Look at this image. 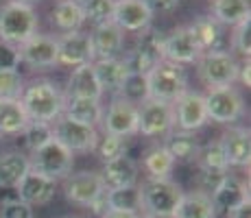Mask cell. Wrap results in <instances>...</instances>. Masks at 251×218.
Listing matches in <instances>:
<instances>
[{
  "mask_svg": "<svg viewBox=\"0 0 251 218\" xmlns=\"http://www.w3.org/2000/svg\"><path fill=\"white\" fill-rule=\"evenodd\" d=\"M199 57H201V48L188 26H177L168 35H164V61L186 66V64H197Z\"/></svg>",
  "mask_w": 251,
  "mask_h": 218,
  "instance_id": "cell-13",
  "label": "cell"
},
{
  "mask_svg": "<svg viewBox=\"0 0 251 218\" xmlns=\"http://www.w3.org/2000/svg\"><path fill=\"white\" fill-rule=\"evenodd\" d=\"M133 50H138L140 55L151 59L153 64H160V61H164V33H160L157 28H144V31H140Z\"/></svg>",
  "mask_w": 251,
  "mask_h": 218,
  "instance_id": "cell-33",
  "label": "cell"
},
{
  "mask_svg": "<svg viewBox=\"0 0 251 218\" xmlns=\"http://www.w3.org/2000/svg\"><path fill=\"white\" fill-rule=\"evenodd\" d=\"M0 218H33V207L22 203L20 198H7L0 210Z\"/></svg>",
  "mask_w": 251,
  "mask_h": 218,
  "instance_id": "cell-41",
  "label": "cell"
},
{
  "mask_svg": "<svg viewBox=\"0 0 251 218\" xmlns=\"http://www.w3.org/2000/svg\"><path fill=\"white\" fill-rule=\"evenodd\" d=\"M66 96H72V98H92V100L103 98V90H100L99 79L94 74V66L83 64L79 68H72Z\"/></svg>",
  "mask_w": 251,
  "mask_h": 218,
  "instance_id": "cell-22",
  "label": "cell"
},
{
  "mask_svg": "<svg viewBox=\"0 0 251 218\" xmlns=\"http://www.w3.org/2000/svg\"><path fill=\"white\" fill-rule=\"evenodd\" d=\"M168 151L175 162H192L197 159V153H199V142L192 133H186V131H171L166 133V142L162 144Z\"/></svg>",
  "mask_w": 251,
  "mask_h": 218,
  "instance_id": "cell-28",
  "label": "cell"
},
{
  "mask_svg": "<svg viewBox=\"0 0 251 218\" xmlns=\"http://www.w3.org/2000/svg\"><path fill=\"white\" fill-rule=\"evenodd\" d=\"M118 98H125L133 105H142L149 98L147 90V76L144 74H127L125 83L118 90Z\"/></svg>",
  "mask_w": 251,
  "mask_h": 218,
  "instance_id": "cell-36",
  "label": "cell"
},
{
  "mask_svg": "<svg viewBox=\"0 0 251 218\" xmlns=\"http://www.w3.org/2000/svg\"><path fill=\"white\" fill-rule=\"evenodd\" d=\"M92 61H94V50H92L90 33H64L57 40V66L79 68L83 64H92Z\"/></svg>",
  "mask_w": 251,
  "mask_h": 218,
  "instance_id": "cell-12",
  "label": "cell"
},
{
  "mask_svg": "<svg viewBox=\"0 0 251 218\" xmlns=\"http://www.w3.org/2000/svg\"><path fill=\"white\" fill-rule=\"evenodd\" d=\"M227 166L245 168L251 159V133L247 127H229L219 140Z\"/></svg>",
  "mask_w": 251,
  "mask_h": 218,
  "instance_id": "cell-17",
  "label": "cell"
},
{
  "mask_svg": "<svg viewBox=\"0 0 251 218\" xmlns=\"http://www.w3.org/2000/svg\"><path fill=\"white\" fill-rule=\"evenodd\" d=\"M20 66V55L18 48L11 44L0 42V72H9V70H18Z\"/></svg>",
  "mask_w": 251,
  "mask_h": 218,
  "instance_id": "cell-43",
  "label": "cell"
},
{
  "mask_svg": "<svg viewBox=\"0 0 251 218\" xmlns=\"http://www.w3.org/2000/svg\"><path fill=\"white\" fill-rule=\"evenodd\" d=\"M85 18L81 4H76L75 0H61L52 11V24L59 28L61 33H75L81 31Z\"/></svg>",
  "mask_w": 251,
  "mask_h": 218,
  "instance_id": "cell-31",
  "label": "cell"
},
{
  "mask_svg": "<svg viewBox=\"0 0 251 218\" xmlns=\"http://www.w3.org/2000/svg\"><path fill=\"white\" fill-rule=\"evenodd\" d=\"M197 164H199L201 170L221 172V174H225L229 168L219 142H210V144H205V146H201L199 153H197Z\"/></svg>",
  "mask_w": 251,
  "mask_h": 218,
  "instance_id": "cell-35",
  "label": "cell"
},
{
  "mask_svg": "<svg viewBox=\"0 0 251 218\" xmlns=\"http://www.w3.org/2000/svg\"><path fill=\"white\" fill-rule=\"evenodd\" d=\"M83 9V18L90 22L96 24H103L109 22L114 16V0H88V2L81 4Z\"/></svg>",
  "mask_w": 251,
  "mask_h": 218,
  "instance_id": "cell-37",
  "label": "cell"
},
{
  "mask_svg": "<svg viewBox=\"0 0 251 218\" xmlns=\"http://www.w3.org/2000/svg\"><path fill=\"white\" fill-rule=\"evenodd\" d=\"M201 81L210 87H227L238 81V61L229 50H207L197 59Z\"/></svg>",
  "mask_w": 251,
  "mask_h": 218,
  "instance_id": "cell-6",
  "label": "cell"
},
{
  "mask_svg": "<svg viewBox=\"0 0 251 218\" xmlns=\"http://www.w3.org/2000/svg\"><path fill=\"white\" fill-rule=\"evenodd\" d=\"M24 135V142H26V146L33 151H37L40 146H44L48 140H52V124H46V122H28L26 129L22 131Z\"/></svg>",
  "mask_w": 251,
  "mask_h": 218,
  "instance_id": "cell-39",
  "label": "cell"
},
{
  "mask_svg": "<svg viewBox=\"0 0 251 218\" xmlns=\"http://www.w3.org/2000/svg\"><path fill=\"white\" fill-rule=\"evenodd\" d=\"M207 120L219 124H234L243 118L245 114V100L243 94L234 85L227 87H212L203 96Z\"/></svg>",
  "mask_w": 251,
  "mask_h": 218,
  "instance_id": "cell-7",
  "label": "cell"
},
{
  "mask_svg": "<svg viewBox=\"0 0 251 218\" xmlns=\"http://www.w3.org/2000/svg\"><path fill=\"white\" fill-rule=\"evenodd\" d=\"M188 28H190V33L195 35L201 52L223 50V48H221V44H223V28H221V24L212 16H199Z\"/></svg>",
  "mask_w": 251,
  "mask_h": 218,
  "instance_id": "cell-25",
  "label": "cell"
},
{
  "mask_svg": "<svg viewBox=\"0 0 251 218\" xmlns=\"http://www.w3.org/2000/svg\"><path fill=\"white\" fill-rule=\"evenodd\" d=\"M92 66H94V74H96V79H99V85H100V90H103V94L105 92L118 94L120 85L127 79V70H125L123 59H118V57H112V59H96V61H92Z\"/></svg>",
  "mask_w": 251,
  "mask_h": 218,
  "instance_id": "cell-24",
  "label": "cell"
},
{
  "mask_svg": "<svg viewBox=\"0 0 251 218\" xmlns=\"http://www.w3.org/2000/svg\"><path fill=\"white\" fill-rule=\"evenodd\" d=\"M149 9H151V13L155 16V13H171L177 9V4H179V0H147Z\"/></svg>",
  "mask_w": 251,
  "mask_h": 218,
  "instance_id": "cell-44",
  "label": "cell"
},
{
  "mask_svg": "<svg viewBox=\"0 0 251 218\" xmlns=\"http://www.w3.org/2000/svg\"><path fill=\"white\" fill-rule=\"evenodd\" d=\"M90 40H92V50H94V61L112 59V57H118V52L123 50L125 33L109 20L103 24H96L94 31L90 33Z\"/></svg>",
  "mask_w": 251,
  "mask_h": 218,
  "instance_id": "cell-21",
  "label": "cell"
},
{
  "mask_svg": "<svg viewBox=\"0 0 251 218\" xmlns=\"http://www.w3.org/2000/svg\"><path fill=\"white\" fill-rule=\"evenodd\" d=\"M151 20H153V13L149 9L147 0H118V2H114L112 22L123 33L144 31V28L151 26Z\"/></svg>",
  "mask_w": 251,
  "mask_h": 218,
  "instance_id": "cell-15",
  "label": "cell"
},
{
  "mask_svg": "<svg viewBox=\"0 0 251 218\" xmlns=\"http://www.w3.org/2000/svg\"><path fill=\"white\" fill-rule=\"evenodd\" d=\"M107 205L116 212H131L140 214V186L118 188V190H107Z\"/></svg>",
  "mask_w": 251,
  "mask_h": 218,
  "instance_id": "cell-34",
  "label": "cell"
},
{
  "mask_svg": "<svg viewBox=\"0 0 251 218\" xmlns=\"http://www.w3.org/2000/svg\"><path fill=\"white\" fill-rule=\"evenodd\" d=\"M227 218H251V203H243V205H238L236 210H231L229 214H225Z\"/></svg>",
  "mask_w": 251,
  "mask_h": 218,
  "instance_id": "cell-46",
  "label": "cell"
},
{
  "mask_svg": "<svg viewBox=\"0 0 251 218\" xmlns=\"http://www.w3.org/2000/svg\"><path fill=\"white\" fill-rule=\"evenodd\" d=\"M186 192L173 179H147L140 186V210L153 218H175Z\"/></svg>",
  "mask_w": 251,
  "mask_h": 218,
  "instance_id": "cell-2",
  "label": "cell"
},
{
  "mask_svg": "<svg viewBox=\"0 0 251 218\" xmlns=\"http://www.w3.org/2000/svg\"><path fill=\"white\" fill-rule=\"evenodd\" d=\"M37 33V13L33 7L20 2H4L0 7V42L20 46Z\"/></svg>",
  "mask_w": 251,
  "mask_h": 218,
  "instance_id": "cell-3",
  "label": "cell"
},
{
  "mask_svg": "<svg viewBox=\"0 0 251 218\" xmlns=\"http://www.w3.org/2000/svg\"><path fill=\"white\" fill-rule=\"evenodd\" d=\"M31 170L28 157L22 153H4L0 155V188H18L22 177Z\"/></svg>",
  "mask_w": 251,
  "mask_h": 218,
  "instance_id": "cell-30",
  "label": "cell"
},
{
  "mask_svg": "<svg viewBox=\"0 0 251 218\" xmlns=\"http://www.w3.org/2000/svg\"><path fill=\"white\" fill-rule=\"evenodd\" d=\"M0 144H2V135H0Z\"/></svg>",
  "mask_w": 251,
  "mask_h": 218,
  "instance_id": "cell-52",
  "label": "cell"
},
{
  "mask_svg": "<svg viewBox=\"0 0 251 218\" xmlns=\"http://www.w3.org/2000/svg\"><path fill=\"white\" fill-rule=\"evenodd\" d=\"M94 151H99L100 159L107 162V159H114L118 155H125L127 153V138H118V135H109L105 133L103 140H99Z\"/></svg>",
  "mask_w": 251,
  "mask_h": 218,
  "instance_id": "cell-40",
  "label": "cell"
},
{
  "mask_svg": "<svg viewBox=\"0 0 251 218\" xmlns=\"http://www.w3.org/2000/svg\"><path fill=\"white\" fill-rule=\"evenodd\" d=\"M31 122L20 100H0V135H18Z\"/></svg>",
  "mask_w": 251,
  "mask_h": 218,
  "instance_id": "cell-29",
  "label": "cell"
},
{
  "mask_svg": "<svg viewBox=\"0 0 251 218\" xmlns=\"http://www.w3.org/2000/svg\"><path fill=\"white\" fill-rule=\"evenodd\" d=\"M144 170L149 172V179H168V174L175 168V159L168 155L164 146H153L144 153Z\"/></svg>",
  "mask_w": 251,
  "mask_h": 218,
  "instance_id": "cell-32",
  "label": "cell"
},
{
  "mask_svg": "<svg viewBox=\"0 0 251 218\" xmlns=\"http://www.w3.org/2000/svg\"><path fill=\"white\" fill-rule=\"evenodd\" d=\"M175 218H216V210L212 196L195 190L181 196L179 207L175 212Z\"/></svg>",
  "mask_w": 251,
  "mask_h": 218,
  "instance_id": "cell-27",
  "label": "cell"
},
{
  "mask_svg": "<svg viewBox=\"0 0 251 218\" xmlns=\"http://www.w3.org/2000/svg\"><path fill=\"white\" fill-rule=\"evenodd\" d=\"M88 207L92 210V214H94V216H103L105 212H109V205H107V190H105L99 198H94V201H92Z\"/></svg>",
  "mask_w": 251,
  "mask_h": 218,
  "instance_id": "cell-45",
  "label": "cell"
},
{
  "mask_svg": "<svg viewBox=\"0 0 251 218\" xmlns=\"http://www.w3.org/2000/svg\"><path fill=\"white\" fill-rule=\"evenodd\" d=\"M75 2L76 4H83V2H88V0H75Z\"/></svg>",
  "mask_w": 251,
  "mask_h": 218,
  "instance_id": "cell-51",
  "label": "cell"
},
{
  "mask_svg": "<svg viewBox=\"0 0 251 218\" xmlns=\"http://www.w3.org/2000/svg\"><path fill=\"white\" fill-rule=\"evenodd\" d=\"M205 122H207V111H205L203 94L186 90L173 103V127H177V131L192 133V131L203 127Z\"/></svg>",
  "mask_w": 251,
  "mask_h": 218,
  "instance_id": "cell-9",
  "label": "cell"
},
{
  "mask_svg": "<svg viewBox=\"0 0 251 218\" xmlns=\"http://www.w3.org/2000/svg\"><path fill=\"white\" fill-rule=\"evenodd\" d=\"M103 164L105 166L100 172V179L105 183V190H118V188H129L138 183V164L127 153L107 159Z\"/></svg>",
  "mask_w": 251,
  "mask_h": 218,
  "instance_id": "cell-20",
  "label": "cell"
},
{
  "mask_svg": "<svg viewBox=\"0 0 251 218\" xmlns=\"http://www.w3.org/2000/svg\"><path fill=\"white\" fill-rule=\"evenodd\" d=\"M20 61L31 68H52L57 66V37L52 35H35L18 46Z\"/></svg>",
  "mask_w": 251,
  "mask_h": 218,
  "instance_id": "cell-16",
  "label": "cell"
},
{
  "mask_svg": "<svg viewBox=\"0 0 251 218\" xmlns=\"http://www.w3.org/2000/svg\"><path fill=\"white\" fill-rule=\"evenodd\" d=\"M212 18L223 26H238L251 18L249 0H212Z\"/></svg>",
  "mask_w": 251,
  "mask_h": 218,
  "instance_id": "cell-26",
  "label": "cell"
},
{
  "mask_svg": "<svg viewBox=\"0 0 251 218\" xmlns=\"http://www.w3.org/2000/svg\"><path fill=\"white\" fill-rule=\"evenodd\" d=\"M103 105L100 100H92V98H72L66 96L64 103V116L75 122L88 124V127H96L103 120Z\"/></svg>",
  "mask_w": 251,
  "mask_h": 218,
  "instance_id": "cell-23",
  "label": "cell"
},
{
  "mask_svg": "<svg viewBox=\"0 0 251 218\" xmlns=\"http://www.w3.org/2000/svg\"><path fill=\"white\" fill-rule=\"evenodd\" d=\"M24 92V79L18 70L0 72V100H20Z\"/></svg>",
  "mask_w": 251,
  "mask_h": 218,
  "instance_id": "cell-38",
  "label": "cell"
},
{
  "mask_svg": "<svg viewBox=\"0 0 251 218\" xmlns=\"http://www.w3.org/2000/svg\"><path fill=\"white\" fill-rule=\"evenodd\" d=\"M64 192L70 203L88 207L94 198H99L105 192V183H103V179H100V172L81 170L76 174H68V177H66Z\"/></svg>",
  "mask_w": 251,
  "mask_h": 218,
  "instance_id": "cell-14",
  "label": "cell"
},
{
  "mask_svg": "<svg viewBox=\"0 0 251 218\" xmlns=\"http://www.w3.org/2000/svg\"><path fill=\"white\" fill-rule=\"evenodd\" d=\"M52 138L61 142L70 153H90L99 144V133L94 127L75 122V120L59 116L52 124Z\"/></svg>",
  "mask_w": 251,
  "mask_h": 218,
  "instance_id": "cell-8",
  "label": "cell"
},
{
  "mask_svg": "<svg viewBox=\"0 0 251 218\" xmlns=\"http://www.w3.org/2000/svg\"><path fill=\"white\" fill-rule=\"evenodd\" d=\"M136 218H153V216H149V214H136Z\"/></svg>",
  "mask_w": 251,
  "mask_h": 218,
  "instance_id": "cell-50",
  "label": "cell"
},
{
  "mask_svg": "<svg viewBox=\"0 0 251 218\" xmlns=\"http://www.w3.org/2000/svg\"><path fill=\"white\" fill-rule=\"evenodd\" d=\"M28 166H31L33 172H40L44 177L52 179V181H59V179H66L72 172L75 153H70L64 144L52 138L44 146L33 151L31 159H28Z\"/></svg>",
  "mask_w": 251,
  "mask_h": 218,
  "instance_id": "cell-5",
  "label": "cell"
},
{
  "mask_svg": "<svg viewBox=\"0 0 251 218\" xmlns=\"http://www.w3.org/2000/svg\"><path fill=\"white\" fill-rule=\"evenodd\" d=\"M173 129V105L155 98H147L138 105V133L144 138H160Z\"/></svg>",
  "mask_w": 251,
  "mask_h": 218,
  "instance_id": "cell-10",
  "label": "cell"
},
{
  "mask_svg": "<svg viewBox=\"0 0 251 218\" xmlns=\"http://www.w3.org/2000/svg\"><path fill=\"white\" fill-rule=\"evenodd\" d=\"M103 129L109 135L129 138L138 133V105L129 103L125 98H116L109 103V107L103 111Z\"/></svg>",
  "mask_w": 251,
  "mask_h": 218,
  "instance_id": "cell-11",
  "label": "cell"
},
{
  "mask_svg": "<svg viewBox=\"0 0 251 218\" xmlns=\"http://www.w3.org/2000/svg\"><path fill=\"white\" fill-rule=\"evenodd\" d=\"M13 2H20V4H28V7H33L37 0H13Z\"/></svg>",
  "mask_w": 251,
  "mask_h": 218,
  "instance_id": "cell-49",
  "label": "cell"
},
{
  "mask_svg": "<svg viewBox=\"0 0 251 218\" xmlns=\"http://www.w3.org/2000/svg\"><path fill=\"white\" fill-rule=\"evenodd\" d=\"M147 90L149 98L173 105L188 90V76L183 66L171 64V61H160L147 74Z\"/></svg>",
  "mask_w": 251,
  "mask_h": 218,
  "instance_id": "cell-4",
  "label": "cell"
},
{
  "mask_svg": "<svg viewBox=\"0 0 251 218\" xmlns=\"http://www.w3.org/2000/svg\"><path fill=\"white\" fill-rule=\"evenodd\" d=\"M249 70H251V68H249V61H247L245 66H240V70H238V79H240V83L247 85V87H249V83H251V81H249Z\"/></svg>",
  "mask_w": 251,
  "mask_h": 218,
  "instance_id": "cell-47",
  "label": "cell"
},
{
  "mask_svg": "<svg viewBox=\"0 0 251 218\" xmlns=\"http://www.w3.org/2000/svg\"><path fill=\"white\" fill-rule=\"evenodd\" d=\"M55 188H57V181L44 177L40 172H33L28 170L26 174L22 177V181L18 183V198L26 205H46V203L52 201L55 196Z\"/></svg>",
  "mask_w": 251,
  "mask_h": 218,
  "instance_id": "cell-19",
  "label": "cell"
},
{
  "mask_svg": "<svg viewBox=\"0 0 251 218\" xmlns=\"http://www.w3.org/2000/svg\"><path fill=\"white\" fill-rule=\"evenodd\" d=\"M249 201V188L245 181H240L234 174H225L221 179L219 188L212 192V203H214L216 216L219 214H229L238 205Z\"/></svg>",
  "mask_w": 251,
  "mask_h": 218,
  "instance_id": "cell-18",
  "label": "cell"
},
{
  "mask_svg": "<svg viewBox=\"0 0 251 218\" xmlns=\"http://www.w3.org/2000/svg\"><path fill=\"white\" fill-rule=\"evenodd\" d=\"M234 48L240 52V55L249 57V52H251V18L245 20V22H240L238 26H236Z\"/></svg>",
  "mask_w": 251,
  "mask_h": 218,
  "instance_id": "cell-42",
  "label": "cell"
},
{
  "mask_svg": "<svg viewBox=\"0 0 251 218\" xmlns=\"http://www.w3.org/2000/svg\"><path fill=\"white\" fill-rule=\"evenodd\" d=\"M20 103L24 111H26L28 120L52 124L59 116H64L66 94L59 90L57 83H52L48 79H40V81H33V83L24 85Z\"/></svg>",
  "mask_w": 251,
  "mask_h": 218,
  "instance_id": "cell-1",
  "label": "cell"
},
{
  "mask_svg": "<svg viewBox=\"0 0 251 218\" xmlns=\"http://www.w3.org/2000/svg\"><path fill=\"white\" fill-rule=\"evenodd\" d=\"M100 218H136V214H131V212H116V210H109L105 212Z\"/></svg>",
  "mask_w": 251,
  "mask_h": 218,
  "instance_id": "cell-48",
  "label": "cell"
},
{
  "mask_svg": "<svg viewBox=\"0 0 251 218\" xmlns=\"http://www.w3.org/2000/svg\"><path fill=\"white\" fill-rule=\"evenodd\" d=\"M114 2H118V0H114Z\"/></svg>",
  "mask_w": 251,
  "mask_h": 218,
  "instance_id": "cell-53",
  "label": "cell"
}]
</instances>
